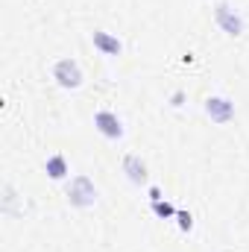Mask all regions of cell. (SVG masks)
Returning a JSON list of instances; mask_svg holds the SVG:
<instances>
[{
    "mask_svg": "<svg viewBox=\"0 0 249 252\" xmlns=\"http://www.w3.org/2000/svg\"><path fill=\"white\" fill-rule=\"evenodd\" d=\"M67 202L73 208H91L97 202V185L91 182V176L85 173H76L70 182H67Z\"/></svg>",
    "mask_w": 249,
    "mask_h": 252,
    "instance_id": "1",
    "label": "cell"
},
{
    "mask_svg": "<svg viewBox=\"0 0 249 252\" xmlns=\"http://www.w3.org/2000/svg\"><path fill=\"white\" fill-rule=\"evenodd\" d=\"M50 73H53V79H56V85L64 88V91H76L79 85H82V67L76 59H70V56H64V59H56L53 67H50Z\"/></svg>",
    "mask_w": 249,
    "mask_h": 252,
    "instance_id": "2",
    "label": "cell"
},
{
    "mask_svg": "<svg viewBox=\"0 0 249 252\" xmlns=\"http://www.w3.org/2000/svg\"><path fill=\"white\" fill-rule=\"evenodd\" d=\"M214 24H217L229 38H241V35H244V15H241L232 3H226V0H220V3L214 6Z\"/></svg>",
    "mask_w": 249,
    "mask_h": 252,
    "instance_id": "3",
    "label": "cell"
},
{
    "mask_svg": "<svg viewBox=\"0 0 249 252\" xmlns=\"http://www.w3.org/2000/svg\"><path fill=\"white\" fill-rule=\"evenodd\" d=\"M202 109H205V115L211 118V124H217V126H226L229 121H235V100H229V97H223V94L208 97Z\"/></svg>",
    "mask_w": 249,
    "mask_h": 252,
    "instance_id": "4",
    "label": "cell"
},
{
    "mask_svg": "<svg viewBox=\"0 0 249 252\" xmlns=\"http://www.w3.org/2000/svg\"><path fill=\"white\" fill-rule=\"evenodd\" d=\"M94 126H97V132H100L106 141H121V138H124V121H121L118 112H112V109L94 112Z\"/></svg>",
    "mask_w": 249,
    "mask_h": 252,
    "instance_id": "5",
    "label": "cell"
},
{
    "mask_svg": "<svg viewBox=\"0 0 249 252\" xmlns=\"http://www.w3.org/2000/svg\"><path fill=\"white\" fill-rule=\"evenodd\" d=\"M91 44H94L103 56H121V53H124V41H121L118 35L106 32V30H94V32H91Z\"/></svg>",
    "mask_w": 249,
    "mask_h": 252,
    "instance_id": "6",
    "label": "cell"
},
{
    "mask_svg": "<svg viewBox=\"0 0 249 252\" xmlns=\"http://www.w3.org/2000/svg\"><path fill=\"white\" fill-rule=\"evenodd\" d=\"M121 164H124V173H126V179H129L132 185H144V182H147V164H144V158H141V156L126 153Z\"/></svg>",
    "mask_w": 249,
    "mask_h": 252,
    "instance_id": "7",
    "label": "cell"
},
{
    "mask_svg": "<svg viewBox=\"0 0 249 252\" xmlns=\"http://www.w3.org/2000/svg\"><path fill=\"white\" fill-rule=\"evenodd\" d=\"M44 170H47V176L53 179V182H62L70 176V164H67V158H64L62 153H53L47 161H44Z\"/></svg>",
    "mask_w": 249,
    "mask_h": 252,
    "instance_id": "8",
    "label": "cell"
},
{
    "mask_svg": "<svg viewBox=\"0 0 249 252\" xmlns=\"http://www.w3.org/2000/svg\"><path fill=\"white\" fill-rule=\"evenodd\" d=\"M150 208H153V214L158 217V220H176V205L173 202H167V199H158V202H150Z\"/></svg>",
    "mask_w": 249,
    "mask_h": 252,
    "instance_id": "9",
    "label": "cell"
},
{
    "mask_svg": "<svg viewBox=\"0 0 249 252\" xmlns=\"http://www.w3.org/2000/svg\"><path fill=\"white\" fill-rule=\"evenodd\" d=\"M176 223H179V229H182V232H190V229H193V214L179 208V211H176Z\"/></svg>",
    "mask_w": 249,
    "mask_h": 252,
    "instance_id": "10",
    "label": "cell"
},
{
    "mask_svg": "<svg viewBox=\"0 0 249 252\" xmlns=\"http://www.w3.org/2000/svg\"><path fill=\"white\" fill-rule=\"evenodd\" d=\"M147 196H150V202H158V199H164L158 185H150V188H147Z\"/></svg>",
    "mask_w": 249,
    "mask_h": 252,
    "instance_id": "11",
    "label": "cell"
},
{
    "mask_svg": "<svg viewBox=\"0 0 249 252\" xmlns=\"http://www.w3.org/2000/svg\"><path fill=\"white\" fill-rule=\"evenodd\" d=\"M182 103H185V91H173V97H170V106H173V109H179Z\"/></svg>",
    "mask_w": 249,
    "mask_h": 252,
    "instance_id": "12",
    "label": "cell"
}]
</instances>
